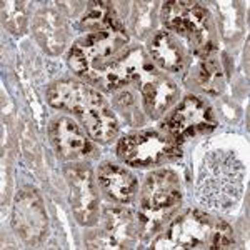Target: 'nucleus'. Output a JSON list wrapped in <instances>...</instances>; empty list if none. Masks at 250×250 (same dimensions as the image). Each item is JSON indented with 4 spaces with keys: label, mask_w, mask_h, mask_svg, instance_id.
Masks as SVG:
<instances>
[{
    "label": "nucleus",
    "mask_w": 250,
    "mask_h": 250,
    "mask_svg": "<svg viewBox=\"0 0 250 250\" xmlns=\"http://www.w3.org/2000/svg\"><path fill=\"white\" fill-rule=\"evenodd\" d=\"M245 168L230 150H212L204 157L197 179V195L205 207L229 212L244 193Z\"/></svg>",
    "instance_id": "1"
},
{
    "label": "nucleus",
    "mask_w": 250,
    "mask_h": 250,
    "mask_svg": "<svg viewBox=\"0 0 250 250\" xmlns=\"http://www.w3.org/2000/svg\"><path fill=\"white\" fill-rule=\"evenodd\" d=\"M233 245L232 227L222 219L202 210H187L170 222L152 249L224 250Z\"/></svg>",
    "instance_id": "2"
},
{
    "label": "nucleus",
    "mask_w": 250,
    "mask_h": 250,
    "mask_svg": "<svg viewBox=\"0 0 250 250\" xmlns=\"http://www.w3.org/2000/svg\"><path fill=\"white\" fill-rule=\"evenodd\" d=\"M120 65L125 82L135 83L144 99V105L152 117L162 115L177 100L179 88L165 77L142 48H130L120 54Z\"/></svg>",
    "instance_id": "3"
},
{
    "label": "nucleus",
    "mask_w": 250,
    "mask_h": 250,
    "mask_svg": "<svg viewBox=\"0 0 250 250\" xmlns=\"http://www.w3.org/2000/svg\"><path fill=\"white\" fill-rule=\"evenodd\" d=\"M182 200L180 180L175 172L164 168L147 177L140 192L139 222L144 235H152L179 208Z\"/></svg>",
    "instance_id": "4"
},
{
    "label": "nucleus",
    "mask_w": 250,
    "mask_h": 250,
    "mask_svg": "<svg viewBox=\"0 0 250 250\" xmlns=\"http://www.w3.org/2000/svg\"><path fill=\"white\" fill-rule=\"evenodd\" d=\"M127 34L122 30H102L88 32L85 37L68 52V65L80 77L88 80L90 83L100 85L105 67L112 59L117 57L127 43Z\"/></svg>",
    "instance_id": "5"
},
{
    "label": "nucleus",
    "mask_w": 250,
    "mask_h": 250,
    "mask_svg": "<svg viewBox=\"0 0 250 250\" xmlns=\"http://www.w3.org/2000/svg\"><path fill=\"white\" fill-rule=\"evenodd\" d=\"M162 22L167 30L175 32L187 40L197 57H210L215 50V27L208 10L200 3L165 2Z\"/></svg>",
    "instance_id": "6"
},
{
    "label": "nucleus",
    "mask_w": 250,
    "mask_h": 250,
    "mask_svg": "<svg viewBox=\"0 0 250 250\" xmlns=\"http://www.w3.org/2000/svg\"><path fill=\"white\" fill-rule=\"evenodd\" d=\"M117 154L125 164L134 167H152L175 160L180 157V147L168 134L157 130L135 132L124 137L117 147Z\"/></svg>",
    "instance_id": "7"
},
{
    "label": "nucleus",
    "mask_w": 250,
    "mask_h": 250,
    "mask_svg": "<svg viewBox=\"0 0 250 250\" xmlns=\"http://www.w3.org/2000/svg\"><path fill=\"white\" fill-rule=\"evenodd\" d=\"M142 233L139 215L124 207H105L102 224L87 239L88 249H132Z\"/></svg>",
    "instance_id": "8"
},
{
    "label": "nucleus",
    "mask_w": 250,
    "mask_h": 250,
    "mask_svg": "<svg viewBox=\"0 0 250 250\" xmlns=\"http://www.w3.org/2000/svg\"><path fill=\"white\" fill-rule=\"evenodd\" d=\"M215 127L217 120L212 107L197 95L185 97L165 122L167 134L177 142L210 134Z\"/></svg>",
    "instance_id": "9"
},
{
    "label": "nucleus",
    "mask_w": 250,
    "mask_h": 250,
    "mask_svg": "<svg viewBox=\"0 0 250 250\" xmlns=\"http://www.w3.org/2000/svg\"><path fill=\"white\" fill-rule=\"evenodd\" d=\"M47 212L37 190L23 187L17 193L12 210V227L27 245H37L47 233Z\"/></svg>",
    "instance_id": "10"
},
{
    "label": "nucleus",
    "mask_w": 250,
    "mask_h": 250,
    "mask_svg": "<svg viewBox=\"0 0 250 250\" xmlns=\"http://www.w3.org/2000/svg\"><path fill=\"white\" fill-rule=\"evenodd\" d=\"M65 179L74 217L80 225L90 227L99 219V197L90 168L82 164L68 165L65 168Z\"/></svg>",
    "instance_id": "11"
},
{
    "label": "nucleus",
    "mask_w": 250,
    "mask_h": 250,
    "mask_svg": "<svg viewBox=\"0 0 250 250\" xmlns=\"http://www.w3.org/2000/svg\"><path fill=\"white\" fill-rule=\"evenodd\" d=\"M48 132L55 152L63 160L80 159L90 150V142L82 134L79 125L68 117H55L50 122Z\"/></svg>",
    "instance_id": "12"
},
{
    "label": "nucleus",
    "mask_w": 250,
    "mask_h": 250,
    "mask_svg": "<svg viewBox=\"0 0 250 250\" xmlns=\"http://www.w3.org/2000/svg\"><path fill=\"white\" fill-rule=\"evenodd\" d=\"M99 90L75 80H59L54 85L48 87L47 99L48 104L60 110H68L74 114H80L92 100L99 97Z\"/></svg>",
    "instance_id": "13"
},
{
    "label": "nucleus",
    "mask_w": 250,
    "mask_h": 250,
    "mask_svg": "<svg viewBox=\"0 0 250 250\" xmlns=\"http://www.w3.org/2000/svg\"><path fill=\"white\" fill-rule=\"evenodd\" d=\"M80 120L85 125L88 135L100 144H108L119 134V122L112 112L110 105L100 94L92 104L79 114Z\"/></svg>",
    "instance_id": "14"
},
{
    "label": "nucleus",
    "mask_w": 250,
    "mask_h": 250,
    "mask_svg": "<svg viewBox=\"0 0 250 250\" xmlns=\"http://www.w3.org/2000/svg\"><path fill=\"white\" fill-rule=\"evenodd\" d=\"M99 184L108 199L117 204H128L137 195V179L134 173L120 165L104 162L99 167Z\"/></svg>",
    "instance_id": "15"
},
{
    "label": "nucleus",
    "mask_w": 250,
    "mask_h": 250,
    "mask_svg": "<svg viewBox=\"0 0 250 250\" xmlns=\"http://www.w3.org/2000/svg\"><path fill=\"white\" fill-rule=\"evenodd\" d=\"M34 34L40 47L52 55H57L63 50L67 42V29L63 19L52 7L39 10L34 20Z\"/></svg>",
    "instance_id": "16"
},
{
    "label": "nucleus",
    "mask_w": 250,
    "mask_h": 250,
    "mask_svg": "<svg viewBox=\"0 0 250 250\" xmlns=\"http://www.w3.org/2000/svg\"><path fill=\"white\" fill-rule=\"evenodd\" d=\"M150 54L160 67L168 72H180L187 62V52L180 40L170 32H159L150 42Z\"/></svg>",
    "instance_id": "17"
},
{
    "label": "nucleus",
    "mask_w": 250,
    "mask_h": 250,
    "mask_svg": "<svg viewBox=\"0 0 250 250\" xmlns=\"http://www.w3.org/2000/svg\"><path fill=\"white\" fill-rule=\"evenodd\" d=\"M82 29L88 32L122 30L124 25L117 17L114 7L108 2H90L82 17Z\"/></svg>",
    "instance_id": "18"
},
{
    "label": "nucleus",
    "mask_w": 250,
    "mask_h": 250,
    "mask_svg": "<svg viewBox=\"0 0 250 250\" xmlns=\"http://www.w3.org/2000/svg\"><path fill=\"white\" fill-rule=\"evenodd\" d=\"M195 80L202 90L210 95H219L224 90V72L220 62L215 57H205L199 63Z\"/></svg>",
    "instance_id": "19"
},
{
    "label": "nucleus",
    "mask_w": 250,
    "mask_h": 250,
    "mask_svg": "<svg viewBox=\"0 0 250 250\" xmlns=\"http://www.w3.org/2000/svg\"><path fill=\"white\" fill-rule=\"evenodd\" d=\"M27 3L25 2H2L3 25L12 34H23L27 27Z\"/></svg>",
    "instance_id": "20"
},
{
    "label": "nucleus",
    "mask_w": 250,
    "mask_h": 250,
    "mask_svg": "<svg viewBox=\"0 0 250 250\" xmlns=\"http://www.w3.org/2000/svg\"><path fill=\"white\" fill-rule=\"evenodd\" d=\"M114 105H115L117 110L125 117V120H127L128 124L137 125V124L142 122L139 105H137V100L130 92H122V94L117 95L114 99Z\"/></svg>",
    "instance_id": "21"
}]
</instances>
